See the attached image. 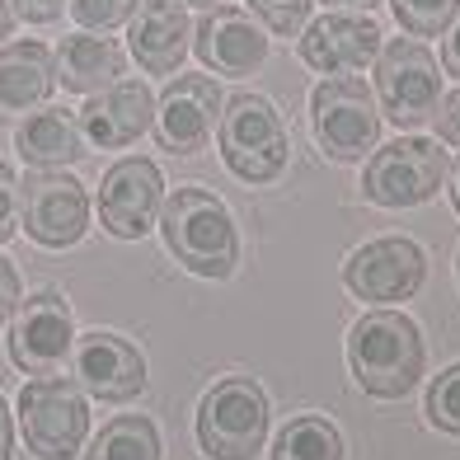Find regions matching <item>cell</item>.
Here are the masks:
<instances>
[{"label":"cell","instance_id":"obj_1","mask_svg":"<svg viewBox=\"0 0 460 460\" xmlns=\"http://www.w3.org/2000/svg\"><path fill=\"white\" fill-rule=\"evenodd\" d=\"M423 362H428L423 333L400 310H371L348 333L352 381L376 400H404L423 376Z\"/></svg>","mask_w":460,"mask_h":460},{"label":"cell","instance_id":"obj_2","mask_svg":"<svg viewBox=\"0 0 460 460\" xmlns=\"http://www.w3.org/2000/svg\"><path fill=\"white\" fill-rule=\"evenodd\" d=\"M160 230L170 254L198 278H230L240 259L235 221H230L226 202L212 198L207 188H174L160 202Z\"/></svg>","mask_w":460,"mask_h":460},{"label":"cell","instance_id":"obj_3","mask_svg":"<svg viewBox=\"0 0 460 460\" xmlns=\"http://www.w3.org/2000/svg\"><path fill=\"white\" fill-rule=\"evenodd\" d=\"M217 146H221L226 170L244 183L278 179L291 155L287 122L273 109V99H263V94H235L226 103V113L217 122Z\"/></svg>","mask_w":460,"mask_h":460},{"label":"cell","instance_id":"obj_4","mask_svg":"<svg viewBox=\"0 0 460 460\" xmlns=\"http://www.w3.org/2000/svg\"><path fill=\"white\" fill-rule=\"evenodd\" d=\"M268 437V394L249 376H226L198 404V442L207 460H254Z\"/></svg>","mask_w":460,"mask_h":460},{"label":"cell","instance_id":"obj_5","mask_svg":"<svg viewBox=\"0 0 460 460\" xmlns=\"http://www.w3.org/2000/svg\"><path fill=\"white\" fill-rule=\"evenodd\" d=\"M19 432L38 460H71L90 432L85 390L66 376H33L19 394Z\"/></svg>","mask_w":460,"mask_h":460},{"label":"cell","instance_id":"obj_6","mask_svg":"<svg viewBox=\"0 0 460 460\" xmlns=\"http://www.w3.org/2000/svg\"><path fill=\"white\" fill-rule=\"evenodd\" d=\"M310 128L329 160H362L381 137V103L358 75H329L310 94Z\"/></svg>","mask_w":460,"mask_h":460},{"label":"cell","instance_id":"obj_7","mask_svg":"<svg viewBox=\"0 0 460 460\" xmlns=\"http://www.w3.org/2000/svg\"><path fill=\"white\" fill-rule=\"evenodd\" d=\"M442 99L437 57L418 38H390L376 57V103L394 128H423Z\"/></svg>","mask_w":460,"mask_h":460},{"label":"cell","instance_id":"obj_8","mask_svg":"<svg viewBox=\"0 0 460 460\" xmlns=\"http://www.w3.org/2000/svg\"><path fill=\"white\" fill-rule=\"evenodd\" d=\"M447 179V151L428 137H400L381 146L371 160H367V179H362V193L376 207H418L437 198V188Z\"/></svg>","mask_w":460,"mask_h":460},{"label":"cell","instance_id":"obj_9","mask_svg":"<svg viewBox=\"0 0 460 460\" xmlns=\"http://www.w3.org/2000/svg\"><path fill=\"white\" fill-rule=\"evenodd\" d=\"M19 226L43 249H71L90 226L85 183L61 170H38L19 183Z\"/></svg>","mask_w":460,"mask_h":460},{"label":"cell","instance_id":"obj_10","mask_svg":"<svg viewBox=\"0 0 460 460\" xmlns=\"http://www.w3.org/2000/svg\"><path fill=\"white\" fill-rule=\"evenodd\" d=\"M75 329H71V305L61 291L43 287L29 301L14 305L10 324V362L29 376H52L61 362L71 358Z\"/></svg>","mask_w":460,"mask_h":460},{"label":"cell","instance_id":"obj_11","mask_svg":"<svg viewBox=\"0 0 460 460\" xmlns=\"http://www.w3.org/2000/svg\"><path fill=\"white\" fill-rule=\"evenodd\" d=\"M160 202H164L160 164L141 160V155L118 160L113 170L103 174V183H99V221L118 240H141L146 230L155 226Z\"/></svg>","mask_w":460,"mask_h":460},{"label":"cell","instance_id":"obj_12","mask_svg":"<svg viewBox=\"0 0 460 460\" xmlns=\"http://www.w3.org/2000/svg\"><path fill=\"white\" fill-rule=\"evenodd\" d=\"M71 371H75V385L94 394V400H109L122 404L132 394L146 390V358L132 339L109 329H94V333H80L71 343Z\"/></svg>","mask_w":460,"mask_h":460},{"label":"cell","instance_id":"obj_13","mask_svg":"<svg viewBox=\"0 0 460 460\" xmlns=\"http://www.w3.org/2000/svg\"><path fill=\"white\" fill-rule=\"evenodd\" d=\"M221 122V90L207 75H179L164 85L155 103V141L174 155H198L207 151V141L217 137Z\"/></svg>","mask_w":460,"mask_h":460},{"label":"cell","instance_id":"obj_14","mask_svg":"<svg viewBox=\"0 0 460 460\" xmlns=\"http://www.w3.org/2000/svg\"><path fill=\"white\" fill-rule=\"evenodd\" d=\"M381 24L362 10H329L324 19L305 24L301 61L320 75H348L381 57Z\"/></svg>","mask_w":460,"mask_h":460},{"label":"cell","instance_id":"obj_15","mask_svg":"<svg viewBox=\"0 0 460 460\" xmlns=\"http://www.w3.org/2000/svg\"><path fill=\"white\" fill-rule=\"evenodd\" d=\"M423 249H418L413 240H371L362 244L358 254H352L343 263V282L352 296L362 301H409L418 287H423Z\"/></svg>","mask_w":460,"mask_h":460},{"label":"cell","instance_id":"obj_16","mask_svg":"<svg viewBox=\"0 0 460 460\" xmlns=\"http://www.w3.org/2000/svg\"><path fill=\"white\" fill-rule=\"evenodd\" d=\"M75 122L90 146L118 151V146H132L155 122V99L146 90V80H113L99 94H90V103L75 113Z\"/></svg>","mask_w":460,"mask_h":460},{"label":"cell","instance_id":"obj_17","mask_svg":"<svg viewBox=\"0 0 460 460\" xmlns=\"http://www.w3.org/2000/svg\"><path fill=\"white\" fill-rule=\"evenodd\" d=\"M193 52L202 66H212L221 75H254L268 61V38L263 29L235 5H217L202 14V24L193 29Z\"/></svg>","mask_w":460,"mask_h":460},{"label":"cell","instance_id":"obj_18","mask_svg":"<svg viewBox=\"0 0 460 460\" xmlns=\"http://www.w3.org/2000/svg\"><path fill=\"white\" fill-rule=\"evenodd\" d=\"M128 38H132V57L141 61L146 75H174L188 57V38H193L183 0H141L132 10Z\"/></svg>","mask_w":460,"mask_h":460},{"label":"cell","instance_id":"obj_19","mask_svg":"<svg viewBox=\"0 0 460 460\" xmlns=\"http://www.w3.org/2000/svg\"><path fill=\"white\" fill-rule=\"evenodd\" d=\"M57 85L52 52L38 38H19L0 52V118L29 113L33 103H43Z\"/></svg>","mask_w":460,"mask_h":460},{"label":"cell","instance_id":"obj_20","mask_svg":"<svg viewBox=\"0 0 460 460\" xmlns=\"http://www.w3.org/2000/svg\"><path fill=\"white\" fill-rule=\"evenodd\" d=\"M52 71L71 94H99L103 85L122 80V48L113 38L71 33V38H61V48L52 57Z\"/></svg>","mask_w":460,"mask_h":460},{"label":"cell","instance_id":"obj_21","mask_svg":"<svg viewBox=\"0 0 460 460\" xmlns=\"http://www.w3.org/2000/svg\"><path fill=\"white\" fill-rule=\"evenodd\" d=\"M14 146H19V155H24V164H33V170H66L71 160L85 155L80 122H75V113H66V109L33 113L24 128L14 132Z\"/></svg>","mask_w":460,"mask_h":460},{"label":"cell","instance_id":"obj_22","mask_svg":"<svg viewBox=\"0 0 460 460\" xmlns=\"http://www.w3.org/2000/svg\"><path fill=\"white\" fill-rule=\"evenodd\" d=\"M85 460H160V432L151 418L122 413L113 423H103V432L90 442Z\"/></svg>","mask_w":460,"mask_h":460},{"label":"cell","instance_id":"obj_23","mask_svg":"<svg viewBox=\"0 0 460 460\" xmlns=\"http://www.w3.org/2000/svg\"><path fill=\"white\" fill-rule=\"evenodd\" d=\"M273 460H343V437L339 428L320 413H296L278 432Z\"/></svg>","mask_w":460,"mask_h":460},{"label":"cell","instance_id":"obj_24","mask_svg":"<svg viewBox=\"0 0 460 460\" xmlns=\"http://www.w3.org/2000/svg\"><path fill=\"white\" fill-rule=\"evenodd\" d=\"M390 5H394V19L404 24V33L413 38H437L460 14V0H390Z\"/></svg>","mask_w":460,"mask_h":460},{"label":"cell","instance_id":"obj_25","mask_svg":"<svg viewBox=\"0 0 460 460\" xmlns=\"http://www.w3.org/2000/svg\"><path fill=\"white\" fill-rule=\"evenodd\" d=\"M428 418H432V428L460 437V362L447 367L432 381V390H428Z\"/></svg>","mask_w":460,"mask_h":460},{"label":"cell","instance_id":"obj_26","mask_svg":"<svg viewBox=\"0 0 460 460\" xmlns=\"http://www.w3.org/2000/svg\"><path fill=\"white\" fill-rule=\"evenodd\" d=\"M141 5V0H71V14H75V24L80 29H99V33H109L118 24H128L132 10Z\"/></svg>","mask_w":460,"mask_h":460},{"label":"cell","instance_id":"obj_27","mask_svg":"<svg viewBox=\"0 0 460 460\" xmlns=\"http://www.w3.org/2000/svg\"><path fill=\"white\" fill-rule=\"evenodd\" d=\"M310 5H315V0H249V10H254L263 24L273 29V33H282V38H291V33L305 29Z\"/></svg>","mask_w":460,"mask_h":460},{"label":"cell","instance_id":"obj_28","mask_svg":"<svg viewBox=\"0 0 460 460\" xmlns=\"http://www.w3.org/2000/svg\"><path fill=\"white\" fill-rule=\"evenodd\" d=\"M19 230V179L5 160H0V244Z\"/></svg>","mask_w":460,"mask_h":460},{"label":"cell","instance_id":"obj_29","mask_svg":"<svg viewBox=\"0 0 460 460\" xmlns=\"http://www.w3.org/2000/svg\"><path fill=\"white\" fill-rule=\"evenodd\" d=\"M432 118H437V137H442L447 146H460V90L437 99V113Z\"/></svg>","mask_w":460,"mask_h":460},{"label":"cell","instance_id":"obj_30","mask_svg":"<svg viewBox=\"0 0 460 460\" xmlns=\"http://www.w3.org/2000/svg\"><path fill=\"white\" fill-rule=\"evenodd\" d=\"M14 305H19V273H14V263L0 254V324L14 315Z\"/></svg>","mask_w":460,"mask_h":460},{"label":"cell","instance_id":"obj_31","mask_svg":"<svg viewBox=\"0 0 460 460\" xmlns=\"http://www.w3.org/2000/svg\"><path fill=\"white\" fill-rule=\"evenodd\" d=\"M19 19H29V24H52V19H61V10H66V0H14Z\"/></svg>","mask_w":460,"mask_h":460},{"label":"cell","instance_id":"obj_32","mask_svg":"<svg viewBox=\"0 0 460 460\" xmlns=\"http://www.w3.org/2000/svg\"><path fill=\"white\" fill-rule=\"evenodd\" d=\"M442 66H447L451 75H460V19L447 29V43H442Z\"/></svg>","mask_w":460,"mask_h":460},{"label":"cell","instance_id":"obj_33","mask_svg":"<svg viewBox=\"0 0 460 460\" xmlns=\"http://www.w3.org/2000/svg\"><path fill=\"white\" fill-rule=\"evenodd\" d=\"M14 456V423H10V404L0 400V460Z\"/></svg>","mask_w":460,"mask_h":460},{"label":"cell","instance_id":"obj_34","mask_svg":"<svg viewBox=\"0 0 460 460\" xmlns=\"http://www.w3.org/2000/svg\"><path fill=\"white\" fill-rule=\"evenodd\" d=\"M324 5H333V10H362V14H371L381 0H324Z\"/></svg>","mask_w":460,"mask_h":460},{"label":"cell","instance_id":"obj_35","mask_svg":"<svg viewBox=\"0 0 460 460\" xmlns=\"http://www.w3.org/2000/svg\"><path fill=\"white\" fill-rule=\"evenodd\" d=\"M10 29H14V14H10V5H5V0H0V43L10 38Z\"/></svg>","mask_w":460,"mask_h":460},{"label":"cell","instance_id":"obj_36","mask_svg":"<svg viewBox=\"0 0 460 460\" xmlns=\"http://www.w3.org/2000/svg\"><path fill=\"white\" fill-rule=\"evenodd\" d=\"M451 202H456V212H460V170H456V179H451Z\"/></svg>","mask_w":460,"mask_h":460},{"label":"cell","instance_id":"obj_37","mask_svg":"<svg viewBox=\"0 0 460 460\" xmlns=\"http://www.w3.org/2000/svg\"><path fill=\"white\" fill-rule=\"evenodd\" d=\"M188 5H202V10H217L221 0H188Z\"/></svg>","mask_w":460,"mask_h":460},{"label":"cell","instance_id":"obj_38","mask_svg":"<svg viewBox=\"0 0 460 460\" xmlns=\"http://www.w3.org/2000/svg\"><path fill=\"white\" fill-rule=\"evenodd\" d=\"M456 268H460V259H456Z\"/></svg>","mask_w":460,"mask_h":460}]
</instances>
